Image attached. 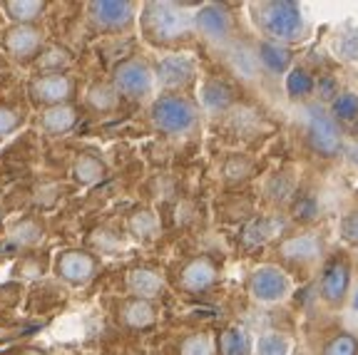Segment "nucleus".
I'll return each mask as SVG.
<instances>
[{
	"instance_id": "14",
	"label": "nucleus",
	"mask_w": 358,
	"mask_h": 355,
	"mask_svg": "<svg viewBox=\"0 0 358 355\" xmlns=\"http://www.w3.org/2000/svg\"><path fill=\"white\" fill-rule=\"evenodd\" d=\"M40 48V33L30 28H17L8 33V50L13 52V57L17 60H30Z\"/></svg>"
},
{
	"instance_id": "21",
	"label": "nucleus",
	"mask_w": 358,
	"mask_h": 355,
	"mask_svg": "<svg viewBox=\"0 0 358 355\" xmlns=\"http://www.w3.org/2000/svg\"><path fill=\"white\" fill-rule=\"evenodd\" d=\"M331 48H334L336 57L356 62L358 60V28H343L341 33L334 38V45H331Z\"/></svg>"
},
{
	"instance_id": "20",
	"label": "nucleus",
	"mask_w": 358,
	"mask_h": 355,
	"mask_svg": "<svg viewBox=\"0 0 358 355\" xmlns=\"http://www.w3.org/2000/svg\"><path fill=\"white\" fill-rule=\"evenodd\" d=\"M219 353L222 355H252V343L249 335L241 328H229L219 338Z\"/></svg>"
},
{
	"instance_id": "5",
	"label": "nucleus",
	"mask_w": 358,
	"mask_h": 355,
	"mask_svg": "<svg viewBox=\"0 0 358 355\" xmlns=\"http://www.w3.org/2000/svg\"><path fill=\"white\" fill-rule=\"evenodd\" d=\"M249 294L259 303H279L291 294V281L281 268L262 266L254 271L252 281H249Z\"/></svg>"
},
{
	"instance_id": "32",
	"label": "nucleus",
	"mask_w": 358,
	"mask_h": 355,
	"mask_svg": "<svg viewBox=\"0 0 358 355\" xmlns=\"http://www.w3.org/2000/svg\"><path fill=\"white\" fill-rule=\"evenodd\" d=\"M341 236L348 241V244L358 246V209L341 219Z\"/></svg>"
},
{
	"instance_id": "12",
	"label": "nucleus",
	"mask_w": 358,
	"mask_h": 355,
	"mask_svg": "<svg viewBox=\"0 0 358 355\" xmlns=\"http://www.w3.org/2000/svg\"><path fill=\"white\" fill-rule=\"evenodd\" d=\"M196 28L201 30V35L214 43H224L231 33V20L227 15V10L219 6H207L204 10L196 15Z\"/></svg>"
},
{
	"instance_id": "7",
	"label": "nucleus",
	"mask_w": 358,
	"mask_h": 355,
	"mask_svg": "<svg viewBox=\"0 0 358 355\" xmlns=\"http://www.w3.org/2000/svg\"><path fill=\"white\" fill-rule=\"evenodd\" d=\"M115 85L122 94L137 100V97H145L150 94L152 89V73L150 67L145 62H137V60H129L122 62L117 67V73H115Z\"/></svg>"
},
{
	"instance_id": "6",
	"label": "nucleus",
	"mask_w": 358,
	"mask_h": 355,
	"mask_svg": "<svg viewBox=\"0 0 358 355\" xmlns=\"http://www.w3.org/2000/svg\"><path fill=\"white\" fill-rule=\"evenodd\" d=\"M351 289V268L346 259H334L321 276V298L329 305H341Z\"/></svg>"
},
{
	"instance_id": "2",
	"label": "nucleus",
	"mask_w": 358,
	"mask_h": 355,
	"mask_svg": "<svg viewBox=\"0 0 358 355\" xmlns=\"http://www.w3.org/2000/svg\"><path fill=\"white\" fill-rule=\"evenodd\" d=\"M142 28L152 43L169 45L189 38L194 20L189 13H185V8L172 6V3H150V6H145Z\"/></svg>"
},
{
	"instance_id": "30",
	"label": "nucleus",
	"mask_w": 358,
	"mask_h": 355,
	"mask_svg": "<svg viewBox=\"0 0 358 355\" xmlns=\"http://www.w3.org/2000/svg\"><path fill=\"white\" fill-rule=\"evenodd\" d=\"M90 102H92V107H95V110H112V107H115V102H117V97H115V92H112L110 87L100 85V87L90 89Z\"/></svg>"
},
{
	"instance_id": "9",
	"label": "nucleus",
	"mask_w": 358,
	"mask_h": 355,
	"mask_svg": "<svg viewBox=\"0 0 358 355\" xmlns=\"http://www.w3.org/2000/svg\"><path fill=\"white\" fill-rule=\"evenodd\" d=\"M196 65L187 55H169L157 67V78L164 87H187L194 80Z\"/></svg>"
},
{
	"instance_id": "33",
	"label": "nucleus",
	"mask_w": 358,
	"mask_h": 355,
	"mask_svg": "<svg viewBox=\"0 0 358 355\" xmlns=\"http://www.w3.org/2000/svg\"><path fill=\"white\" fill-rule=\"evenodd\" d=\"M132 229L137 231V236H152V233L157 231V222L152 214L142 211V214H137V217L132 219Z\"/></svg>"
},
{
	"instance_id": "23",
	"label": "nucleus",
	"mask_w": 358,
	"mask_h": 355,
	"mask_svg": "<svg viewBox=\"0 0 358 355\" xmlns=\"http://www.w3.org/2000/svg\"><path fill=\"white\" fill-rule=\"evenodd\" d=\"M281 226L284 224L276 222V219H259V222H254L252 226L246 229V244H264L266 239H271V236H276V233L281 231Z\"/></svg>"
},
{
	"instance_id": "27",
	"label": "nucleus",
	"mask_w": 358,
	"mask_h": 355,
	"mask_svg": "<svg viewBox=\"0 0 358 355\" xmlns=\"http://www.w3.org/2000/svg\"><path fill=\"white\" fill-rule=\"evenodd\" d=\"M324 355H358V338L348 333H341L331 338L324 348Z\"/></svg>"
},
{
	"instance_id": "24",
	"label": "nucleus",
	"mask_w": 358,
	"mask_h": 355,
	"mask_svg": "<svg viewBox=\"0 0 358 355\" xmlns=\"http://www.w3.org/2000/svg\"><path fill=\"white\" fill-rule=\"evenodd\" d=\"M289 338L281 333H274V331H268L257 340V355H289Z\"/></svg>"
},
{
	"instance_id": "15",
	"label": "nucleus",
	"mask_w": 358,
	"mask_h": 355,
	"mask_svg": "<svg viewBox=\"0 0 358 355\" xmlns=\"http://www.w3.org/2000/svg\"><path fill=\"white\" fill-rule=\"evenodd\" d=\"M60 271L65 278H70L73 283H83L92 276L95 271V261L90 259L87 254H80V251H70V254L62 256Z\"/></svg>"
},
{
	"instance_id": "1",
	"label": "nucleus",
	"mask_w": 358,
	"mask_h": 355,
	"mask_svg": "<svg viewBox=\"0 0 358 355\" xmlns=\"http://www.w3.org/2000/svg\"><path fill=\"white\" fill-rule=\"evenodd\" d=\"M252 10L257 28L274 43H294L306 35V20L296 3H262L252 6Z\"/></svg>"
},
{
	"instance_id": "13",
	"label": "nucleus",
	"mask_w": 358,
	"mask_h": 355,
	"mask_svg": "<svg viewBox=\"0 0 358 355\" xmlns=\"http://www.w3.org/2000/svg\"><path fill=\"white\" fill-rule=\"evenodd\" d=\"M214 278H217V268L212 266V261H209V259H194V261H189L182 268L179 283H182V289L189 291V294H199V291L212 286Z\"/></svg>"
},
{
	"instance_id": "19",
	"label": "nucleus",
	"mask_w": 358,
	"mask_h": 355,
	"mask_svg": "<svg viewBox=\"0 0 358 355\" xmlns=\"http://www.w3.org/2000/svg\"><path fill=\"white\" fill-rule=\"evenodd\" d=\"M257 57L268 73H284L291 62V52L279 43H262L257 48Z\"/></svg>"
},
{
	"instance_id": "17",
	"label": "nucleus",
	"mask_w": 358,
	"mask_h": 355,
	"mask_svg": "<svg viewBox=\"0 0 358 355\" xmlns=\"http://www.w3.org/2000/svg\"><path fill=\"white\" fill-rule=\"evenodd\" d=\"M227 60H229V67L234 70L236 75H239L241 80H254L259 73V57L257 52H252L246 45H234L229 50V55H227Z\"/></svg>"
},
{
	"instance_id": "37",
	"label": "nucleus",
	"mask_w": 358,
	"mask_h": 355,
	"mask_svg": "<svg viewBox=\"0 0 358 355\" xmlns=\"http://www.w3.org/2000/svg\"><path fill=\"white\" fill-rule=\"evenodd\" d=\"M15 124H17V117L10 110H0V137L6 132H10Z\"/></svg>"
},
{
	"instance_id": "25",
	"label": "nucleus",
	"mask_w": 358,
	"mask_h": 355,
	"mask_svg": "<svg viewBox=\"0 0 358 355\" xmlns=\"http://www.w3.org/2000/svg\"><path fill=\"white\" fill-rule=\"evenodd\" d=\"M331 112H334V119H356L358 117V94L353 92H341L331 102Z\"/></svg>"
},
{
	"instance_id": "16",
	"label": "nucleus",
	"mask_w": 358,
	"mask_h": 355,
	"mask_svg": "<svg viewBox=\"0 0 358 355\" xmlns=\"http://www.w3.org/2000/svg\"><path fill=\"white\" fill-rule=\"evenodd\" d=\"M162 276L157 271H152V268H137V271H132V276H129V289H132L134 296H140L142 298H155L157 294H162Z\"/></svg>"
},
{
	"instance_id": "28",
	"label": "nucleus",
	"mask_w": 358,
	"mask_h": 355,
	"mask_svg": "<svg viewBox=\"0 0 358 355\" xmlns=\"http://www.w3.org/2000/svg\"><path fill=\"white\" fill-rule=\"evenodd\" d=\"M75 122V112L70 107H62V110H52L50 115L45 117V124L52 132H65L67 127H73Z\"/></svg>"
},
{
	"instance_id": "38",
	"label": "nucleus",
	"mask_w": 358,
	"mask_h": 355,
	"mask_svg": "<svg viewBox=\"0 0 358 355\" xmlns=\"http://www.w3.org/2000/svg\"><path fill=\"white\" fill-rule=\"evenodd\" d=\"M356 308H358V298H356Z\"/></svg>"
},
{
	"instance_id": "35",
	"label": "nucleus",
	"mask_w": 358,
	"mask_h": 355,
	"mask_svg": "<svg viewBox=\"0 0 358 355\" xmlns=\"http://www.w3.org/2000/svg\"><path fill=\"white\" fill-rule=\"evenodd\" d=\"M316 89H319L321 100H331V97H338V85H336L334 78H321L319 85H316Z\"/></svg>"
},
{
	"instance_id": "31",
	"label": "nucleus",
	"mask_w": 358,
	"mask_h": 355,
	"mask_svg": "<svg viewBox=\"0 0 358 355\" xmlns=\"http://www.w3.org/2000/svg\"><path fill=\"white\" fill-rule=\"evenodd\" d=\"M8 10L13 13L15 20H33V17H38L40 10H43V3H10Z\"/></svg>"
},
{
	"instance_id": "29",
	"label": "nucleus",
	"mask_w": 358,
	"mask_h": 355,
	"mask_svg": "<svg viewBox=\"0 0 358 355\" xmlns=\"http://www.w3.org/2000/svg\"><path fill=\"white\" fill-rule=\"evenodd\" d=\"M179 353L182 355H214L212 340H209L207 335H192V338L182 340Z\"/></svg>"
},
{
	"instance_id": "26",
	"label": "nucleus",
	"mask_w": 358,
	"mask_h": 355,
	"mask_svg": "<svg viewBox=\"0 0 358 355\" xmlns=\"http://www.w3.org/2000/svg\"><path fill=\"white\" fill-rule=\"evenodd\" d=\"M286 89H289L291 97H306V94H311L316 89V82H313V78L306 70H294L286 78Z\"/></svg>"
},
{
	"instance_id": "36",
	"label": "nucleus",
	"mask_w": 358,
	"mask_h": 355,
	"mask_svg": "<svg viewBox=\"0 0 358 355\" xmlns=\"http://www.w3.org/2000/svg\"><path fill=\"white\" fill-rule=\"evenodd\" d=\"M80 172H83L85 182H92V179H97L102 174V167L97 164V161H92V159H83V164L78 167V174Z\"/></svg>"
},
{
	"instance_id": "4",
	"label": "nucleus",
	"mask_w": 358,
	"mask_h": 355,
	"mask_svg": "<svg viewBox=\"0 0 358 355\" xmlns=\"http://www.w3.org/2000/svg\"><path fill=\"white\" fill-rule=\"evenodd\" d=\"M196 119H199L196 107L179 94H162L152 105V122L157 129H162L167 134L189 132V129H194Z\"/></svg>"
},
{
	"instance_id": "8",
	"label": "nucleus",
	"mask_w": 358,
	"mask_h": 355,
	"mask_svg": "<svg viewBox=\"0 0 358 355\" xmlns=\"http://www.w3.org/2000/svg\"><path fill=\"white\" fill-rule=\"evenodd\" d=\"M321 244L319 236H313V233H299V236H289L279 244V254L281 259H286L289 263L294 266H308L313 263L316 259L321 256Z\"/></svg>"
},
{
	"instance_id": "34",
	"label": "nucleus",
	"mask_w": 358,
	"mask_h": 355,
	"mask_svg": "<svg viewBox=\"0 0 358 355\" xmlns=\"http://www.w3.org/2000/svg\"><path fill=\"white\" fill-rule=\"evenodd\" d=\"M294 211H296V217L301 219V222H308V219H313L316 214H319V204H316L313 196H301Z\"/></svg>"
},
{
	"instance_id": "10",
	"label": "nucleus",
	"mask_w": 358,
	"mask_h": 355,
	"mask_svg": "<svg viewBox=\"0 0 358 355\" xmlns=\"http://www.w3.org/2000/svg\"><path fill=\"white\" fill-rule=\"evenodd\" d=\"M92 22L102 30H122L132 22L134 6L132 3H92L90 6Z\"/></svg>"
},
{
	"instance_id": "3",
	"label": "nucleus",
	"mask_w": 358,
	"mask_h": 355,
	"mask_svg": "<svg viewBox=\"0 0 358 355\" xmlns=\"http://www.w3.org/2000/svg\"><path fill=\"white\" fill-rule=\"evenodd\" d=\"M301 119L303 137H306L308 147L321 157H336L341 150V134L336 127V119L326 115L321 105H303L299 112Z\"/></svg>"
},
{
	"instance_id": "18",
	"label": "nucleus",
	"mask_w": 358,
	"mask_h": 355,
	"mask_svg": "<svg viewBox=\"0 0 358 355\" xmlns=\"http://www.w3.org/2000/svg\"><path fill=\"white\" fill-rule=\"evenodd\" d=\"M234 94H231V87L227 82H219V80H209L201 87V105L207 107L209 112H224L231 105Z\"/></svg>"
},
{
	"instance_id": "11",
	"label": "nucleus",
	"mask_w": 358,
	"mask_h": 355,
	"mask_svg": "<svg viewBox=\"0 0 358 355\" xmlns=\"http://www.w3.org/2000/svg\"><path fill=\"white\" fill-rule=\"evenodd\" d=\"M35 102H45V105H55V102H62L70 97L73 92V82L65 75L55 73V75H45V78H38L30 87Z\"/></svg>"
},
{
	"instance_id": "22",
	"label": "nucleus",
	"mask_w": 358,
	"mask_h": 355,
	"mask_svg": "<svg viewBox=\"0 0 358 355\" xmlns=\"http://www.w3.org/2000/svg\"><path fill=\"white\" fill-rule=\"evenodd\" d=\"M122 318L132 328H147L155 321V311H152V305L147 300H132V303H127L122 308Z\"/></svg>"
}]
</instances>
